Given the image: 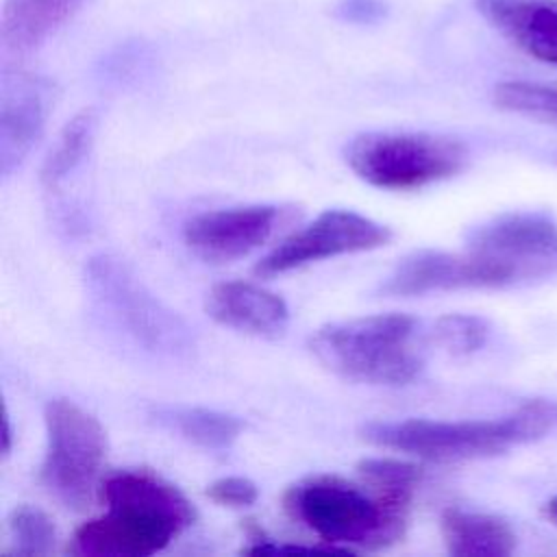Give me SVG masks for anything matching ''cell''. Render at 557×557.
<instances>
[{
    "instance_id": "cell-1",
    "label": "cell",
    "mask_w": 557,
    "mask_h": 557,
    "mask_svg": "<svg viewBox=\"0 0 557 557\" xmlns=\"http://www.w3.org/2000/svg\"><path fill=\"white\" fill-rule=\"evenodd\" d=\"M107 511L74 531L70 553L78 557H150L178 537L196 518L185 494L148 470L104 476Z\"/></svg>"
},
{
    "instance_id": "cell-2",
    "label": "cell",
    "mask_w": 557,
    "mask_h": 557,
    "mask_svg": "<svg viewBox=\"0 0 557 557\" xmlns=\"http://www.w3.org/2000/svg\"><path fill=\"white\" fill-rule=\"evenodd\" d=\"M557 426V403L533 398L516 411L492 420H398L368 422L361 437L374 446L418 455L431 461H466L503 455L535 442Z\"/></svg>"
},
{
    "instance_id": "cell-3",
    "label": "cell",
    "mask_w": 557,
    "mask_h": 557,
    "mask_svg": "<svg viewBox=\"0 0 557 557\" xmlns=\"http://www.w3.org/2000/svg\"><path fill=\"white\" fill-rule=\"evenodd\" d=\"M283 509L329 546L381 548L403 537L409 503L374 490L366 494L346 479L320 474L287 487Z\"/></svg>"
},
{
    "instance_id": "cell-4",
    "label": "cell",
    "mask_w": 557,
    "mask_h": 557,
    "mask_svg": "<svg viewBox=\"0 0 557 557\" xmlns=\"http://www.w3.org/2000/svg\"><path fill=\"white\" fill-rule=\"evenodd\" d=\"M416 318L407 313H376L320 326L311 337V352L335 374L372 385H405L422 368L413 344Z\"/></svg>"
},
{
    "instance_id": "cell-5",
    "label": "cell",
    "mask_w": 557,
    "mask_h": 557,
    "mask_svg": "<svg viewBox=\"0 0 557 557\" xmlns=\"http://www.w3.org/2000/svg\"><path fill=\"white\" fill-rule=\"evenodd\" d=\"M89 296L115 333L135 348L165 359L191 352L194 335L187 322L163 305L135 274L113 255H96L85 265Z\"/></svg>"
},
{
    "instance_id": "cell-6",
    "label": "cell",
    "mask_w": 557,
    "mask_h": 557,
    "mask_svg": "<svg viewBox=\"0 0 557 557\" xmlns=\"http://www.w3.org/2000/svg\"><path fill=\"white\" fill-rule=\"evenodd\" d=\"M346 161L374 187L416 189L457 174L466 148L426 133H363L346 146Z\"/></svg>"
},
{
    "instance_id": "cell-7",
    "label": "cell",
    "mask_w": 557,
    "mask_h": 557,
    "mask_svg": "<svg viewBox=\"0 0 557 557\" xmlns=\"http://www.w3.org/2000/svg\"><path fill=\"white\" fill-rule=\"evenodd\" d=\"M46 457L41 483L59 503L81 509L94 490L107 453L102 424L67 398H52L44 409Z\"/></svg>"
},
{
    "instance_id": "cell-8",
    "label": "cell",
    "mask_w": 557,
    "mask_h": 557,
    "mask_svg": "<svg viewBox=\"0 0 557 557\" xmlns=\"http://www.w3.org/2000/svg\"><path fill=\"white\" fill-rule=\"evenodd\" d=\"M535 274L509 259L470 250L466 255L420 250L405 257L381 283L385 296H422L450 289L505 287Z\"/></svg>"
},
{
    "instance_id": "cell-9",
    "label": "cell",
    "mask_w": 557,
    "mask_h": 557,
    "mask_svg": "<svg viewBox=\"0 0 557 557\" xmlns=\"http://www.w3.org/2000/svg\"><path fill=\"white\" fill-rule=\"evenodd\" d=\"M389 237L392 233L387 226L366 215L331 209L270 250L255 265V274L270 278L322 259L381 248L389 242Z\"/></svg>"
},
{
    "instance_id": "cell-10",
    "label": "cell",
    "mask_w": 557,
    "mask_h": 557,
    "mask_svg": "<svg viewBox=\"0 0 557 557\" xmlns=\"http://www.w3.org/2000/svg\"><path fill=\"white\" fill-rule=\"evenodd\" d=\"M276 205H248L194 215L183 228L185 244L207 261H233L259 248L281 222Z\"/></svg>"
},
{
    "instance_id": "cell-11",
    "label": "cell",
    "mask_w": 557,
    "mask_h": 557,
    "mask_svg": "<svg viewBox=\"0 0 557 557\" xmlns=\"http://www.w3.org/2000/svg\"><path fill=\"white\" fill-rule=\"evenodd\" d=\"M468 248L516 261L542 276L557 263V222L542 211L503 213L474 226Z\"/></svg>"
},
{
    "instance_id": "cell-12",
    "label": "cell",
    "mask_w": 557,
    "mask_h": 557,
    "mask_svg": "<svg viewBox=\"0 0 557 557\" xmlns=\"http://www.w3.org/2000/svg\"><path fill=\"white\" fill-rule=\"evenodd\" d=\"M207 313L228 329L259 337H276L289 322V309L281 296L244 281L213 285L207 294Z\"/></svg>"
},
{
    "instance_id": "cell-13",
    "label": "cell",
    "mask_w": 557,
    "mask_h": 557,
    "mask_svg": "<svg viewBox=\"0 0 557 557\" xmlns=\"http://www.w3.org/2000/svg\"><path fill=\"white\" fill-rule=\"evenodd\" d=\"M476 9L520 50L557 65V0H476Z\"/></svg>"
},
{
    "instance_id": "cell-14",
    "label": "cell",
    "mask_w": 557,
    "mask_h": 557,
    "mask_svg": "<svg viewBox=\"0 0 557 557\" xmlns=\"http://www.w3.org/2000/svg\"><path fill=\"white\" fill-rule=\"evenodd\" d=\"M48 98L44 87L30 78L4 85L0 107V172L11 176L41 137Z\"/></svg>"
},
{
    "instance_id": "cell-15",
    "label": "cell",
    "mask_w": 557,
    "mask_h": 557,
    "mask_svg": "<svg viewBox=\"0 0 557 557\" xmlns=\"http://www.w3.org/2000/svg\"><path fill=\"white\" fill-rule=\"evenodd\" d=\"M440 529L448 553L457 557H507L516 546L511 527L492 513L448 507L442 511Z\"/></svg>"
},
{
    "instance_id": "cell-16",
    "label": "cell",
    "mask_w": 557,
    "mask_h": 557,
    "mask_svg": "<svg viewBox=\"0 0 557 557\" xmlns=\"http://www.w3.org/2000/svg\"><path fill=\"white\" fill-rule=\"evenodd\" d=\"M85 0H7L0 37L9 52L39 48Z\"/></svg>"
},
{
    "instance_id": "cell-17",
    "label": "cell",
    "mask_w": 557,
    "mask_h": 557,
    "mask_svg": "<svg viewBox=\"0 0 557 557\" xmlns=\"http://www.w3.org/2000/svg\"><path fill=\"white\" fill-rule=\"evenodd\" d=\"M150 418L205 450H226L242 435L244 422L226 411L187 405H154Z\"/></svg>"
},
{
    "instance_id": "cell-18",
    "label": "cell",
    "mask_w": 557,
    "mask_h": 557,
    "mask_svg": "<svg viewBox=\"0 0 557 557\" xmlns=\"http://www.w3.org/2000/svg\"><path fill=\"white\" fill-rule=\"evenodd\" d=\"M96 124H98L96 111L85 109L63 126L57 144L52 146L41 168V181L46 187L54 189L85 161L89 146L94 141Z\"/></svg>"
},
{
    "instance_id": "cell-19",
    "label": "cell",
    "mask_w": 557,
    "mask_h": 557,
    "mask_svg": "<svg viewBox=\"0 0 557 557\" xmlns=\"http://www.w3.org/2000/svg\"><path fill=\"white\" fill-rule=\"evenodd\" d=\"M357 472L370 490L376 494L411 503L413 492L420 481V468L400 459L389 457H368L357 463Z\"/></svg>"
},
{
    "instance_id": "cell-20",
    "label": "cell",
    "mask_w": 557,
    "mask_h": 557,
    "mask_svg": "<svg viewBox=\"0 0 557 557\" xmlns=\"http://www.w3.org/2000/svg\"><path fill=\"white\" fill-rule=\"evenodd\" d=\"M13 553L20 557H46L57 542V527L52 518L33 505H20L9 520Z\"/></svg>"
},
{
    "instance_id": "cell-21",
    "label": "cell",
    "mask_w": 557,
    "mask_h": 557,
    "mask_svg": "<svg viewBox=\"0 0 557 557\" xmlns=\"http://www.w3.org/2000/svg\"><path fill=\"white\" fill-rule=\"evenodd\" d=\"M494 102L505 111H513L557 126V87L509 81L496 85Z\"/></svg>"
},
{
    "instance_id": "cell-22",
    "label": "cell",
    "mask_w": 557,
    "mask_h": 557,
    "mask_svg": "<svg viewBox=\"0 0 557 557\" xmlns=\"http://www.w3.org/2000/svg\"><path fill=\"white\" fill-rule=\"evenodd\" d=\"M431 337L453 355H470L485 346L490 337V322L481 315L448 313L435 320Z\"/></svg>"
},
{
    "instance_id": "cell-23",
    "label": "cell",
    "mask_w": 557,
    "mask_h": 557,
    "mask_svg": "<svg viewBox=\"0 0 557 557\" xmlns=\"http://www.w3.org/2000/svg\"><path fill=\"white\" fill-rule=\"evenodd\" d=\"M209 498L218 505L226 507H248L257 500L259 490L257 485L246 476H224L209 485L207 490Z\"/></svg>"
},
{
    "instance_id": "cell-24",
    "label": "cell",
    "mask_w": 557,
    "mask_h": 557,
    "mask_svg": "<svg viewBox=\"0 0 557 557\" xmlns=\"http://www.w3.org/2000/svg\"><path fill=\"white\" fill-rule=\"evenodd\" d=\"M337 15L355 24H372L385 15V4L379 0H344L337 7Z\"/></svg>"
},
{
    "instance_id": "cell-25",
    "label": "cell",
    "mask_w": 557,
    "mask_h": 557,
    "mask_svg": "<svg viewBox=\"0 0 557 557\" xmlns=\"http://www.w3.org/2000/svg\"><path fill=\"white\" fill-rule=\"evenodd\" d=\"M11 440H13L11 422H9V416H4V420H2V455L11 453Z\"/></svg>"
},
{
    "instance_id": "cell-26",
    "label": "cell",
    "mask_w": 557,
    "mask_h": 557,
    "mask_svg": "<svg viewBox=\"0 0 557 557\" xmlns=\"http://www.w3.org/2000/svg\"><path fill=\"white\" fill-rule=\"evenodd\" d=\"M544 513H546V518H548V520H553V522L557 524V496H553V498L546 503Z\"/></svg>"
}]
</instances>
